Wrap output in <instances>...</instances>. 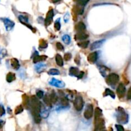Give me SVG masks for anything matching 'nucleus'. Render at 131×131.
Wrapping results in <instances>:
<instances>
[{
	"instance_id": "nucleus-1",
	"label": "nucleus",
	"mask_w": 131,
	"mask_h": 131,
	"mask_svg": "<svg viewBox=\"0 0 131 131\" xmlns=\"http://www.w3.org/2000/svg\"><path fill=\"white\" fill-rule=\"evenodd\" d=\"M29 106L31 107V114L34 118L35 122L36 123H39L41 122V103L38 98L35 95L31 96L29 99Z\"/></svg>"
},
{
	"instance_id": "nucleus-2",
	"label": "nucleus",
	"mask_w": 131,
	"mask_h": 131,
	"mask_svg": "<svg viewBox=\"0 0 131 131\" xmlns=\"http://www.w3.org/2000/svg\"><path fill=\"white\" fill-rule=\"evenodd\" d=\"M118 111L119 113L117 116L118 122L122 123H126L128 122V115L125 113L124 109L122 107H118Z\"/></svg>"
},
{
	"instance_id": "nucleus-3",
	"label": "nucleus",
	"mask_w": 131,
	"mask_h": 131,
	"mask_svg": "<svg viewBox=\"0 0 131 131\" xmlns=\"http://www.w3.org/2000/svg\"><path fill=\"white\" fill-rule=\"evenodd\" d=\"M119 81V76L118 75L114 73L108 75L106 79V83L110 86H114L116 85L117 83Z\"/></svg>"
},
{
	"instance_id": "nucleus-4",
	"label": "nucleus",
	"mask_w": 131,
	"mask_h": 131,
	"mask_svg": "<svg viewBox=\"0 0 131 131\" xmlns=\"http://www.w3.org/2000/svg\"><path fill=\"white\" fill-rule=\"evenodd\" d=\"M74 105L76 111H81L84 106V101L81 96H77L74 102Z\"/></svg>"
},
{
	"instance_id": "nucleus-5",
	"label": "nucleus",
	"mask_w": 131,
	"mask_h": 131,
	"mask_svg": "<svg viewBox=\"0 0 131 131\" xmlns=\"http://www.w3.org/2000/svg\"><path fill=\"white\" fill-rule=\"evenodd\" d=\"M95 131H102L105 129V122L100 117L95 118Z\"/></svg>"
},
{
	"instance_id": "nucleus-6",
	"label": "nucleus",
	"mask_w": 131,
	"mask_h": 131,
	"mask_svg": "<svg viewBox=\"0 0 131 131\" xmlns=\"http://www.w3.org/2000/svg\"><path fill=\"white\" fill-rule=\"evenodd\" d=\"M1 20L3 22L7 31H10L14 28L15 26V23L14 21H11L8 18H1Z\"/></svg>"
},
{
	"instance_id": "nucleus-7",
	"label": "nucleus",
	"mask_w": 131,
	"mask_h": 131,
	"mask_svg": "<svg viewBox=\"0 0 131 131\" xmlns=\"http://www.w3.org/2000/svg\"><path fill=\"white\" fill-rule=\"evenodd\" d=\"M116 92H117V95L120 98H123V97H124L126 92V88L125 85H123V83H121L120 84L118 85L117 90H116Z\"/></svg>"
},
{
	"instance_id": "nucleus-8",
	"label": "nucleus",
	"mask_w": 131,
	"mask_h": 131,
	"mask_svg": "<svg viewBox=\"0 0 131 131\" xmlns=\"http://www.w3.org/2000/svg\"><path fill=\"white\" fill-rule=\"evenodd\" d=\"M93 105L91 104H88L85 109V111L84 113V116L86 119H90L93 116Z\"/></svg>"
},
{
	"instance_id": "nucleus-9",
	"label": "nucleus",
	"mask_w": 131,
	"mask_h": 131,
	"mask_svg": "<svg viewBox=\"0 0 131 131\" xmlns=\"http://www.w3.org/2000/svg\"><path fill=\"white\" fill-rule=\"evenodd\" d=\"M54 17V12L52 9H50L49 11L47 14L46 18L45 20V26H49L52 22V19Z\"/></svg>"
},
{
	"instance_id": "nucleus-10",
	"label": "nucleus",
	"mask_w": 131,
	"mask_h": 131,
	"mask_svg": "<svg viewBox=\"0 0 131 131\" xmlns=\"http://www.w3.org/2000/svg\"><path fill=\"white\" fill-rule=\"evenodd\" d=\"M98 59V53L97 52H93L90 53L88 56V61L90 63H95Z\"/></svg>"
},
{
	"instance_id": "nucleus-11",
	"label": "nucleus",
	"mask_w": 131,
	"mask_h": 131,
	"mask_svg": "<svg viewBox=\"0 0 131 131\" xmlns=\"http://www.w3.org/2000/svg\"><path fill=\"white\" fill-rule=\"evenodd\" d=\"M105 39H102V40H97V41L93 42L91 45V48H90L91 50H95L96 49L100 48V47L102 45V44L105 42Z\"/></svg>"
},
{
	"instance_id": "nucleus-12",
	"label": "nucleus",
	"mask_w": 131,
	"mask_h": 131,
	"mask_svg": "<svg viewBox=\"0 0 131 131\" xmlns=\"http://www.w3.org/2000/svg\"><path fill=\"white\" fill-rule=\"evenodd\" d=\"M88 38V35L86 34V33H85L84 31H83V32H78V33L76 34V35L74 36V38H75V40H85V39Z\"/></svg>"
},
{
	"instance_id": "nucleus-13",
	"label": "nucleus",
	"mask_w": 131,
	"mask_h": 131,
	"mask_svg": "<svg viewBox=\"0 0 131 131\" xmlns=\"http://www.w3.org/2000/svg\"><path fill=\"white\" fill-rule=\"evenodd\" d=\"M49 83H50V85H52V86L59 87V88H63L65 86V83L63 81H58V80L55 79H52Z\"/></svg>"
},
{
	"instance_id": "nucleus-14",
	"label": "nucleus",
	"mask_w": 131,
	"mask_h": 131,
	"mask_svg": "<svg viewBox=\"0 0 131 131\" xmlns=\"http://www.w3.org/2000/svg\"><path fill=\"white\" fill-rule=\"evenodd\" d=\"M75 29L78 32H83L86 30V26L83 22H79L76 25Z\"/></svg>"
},
{
	"instance_id": "nucleus-15",
	"label": "nucleus",
	"mask_w": 131,
	"mask_h": 131,
	"mask_svg": "<svg viewBox=\"0 0 131 131\" xmlns=\"http://www.w3.org/2000/svg\"><path fill=\"white\" fill-rule=\"evenodd\" d=\"M74 14H79V15L83 14V12H84V6L78 4L77 5L74 6Z\"/></svg>"
},
{
	"instance_id": "nucleus-16",
	"label": "nucleus",
	"mask_w": 131,
	"mask_h": 131,
	"mask_svg": "<svg viewBox=\"0 0 131 131\" xmlns=\"http://www.w3.org/2000/svg\"><path fill=\"white\" fill-rule=\"evenodd\" d=\"M47 58V56L45 55H42V56H39L38 55V54H36L34 58H33V63H36L40 62L42 61L45 60Z\"/></svg>"
},
{
	"instance_id": "nucleus-17",
	"label": "nucleus",
	"mask_w": 131,
	"mask_h": 131,
	"mask_svg": "<svg viewBox=\"0 0 131 131\" xmlns=\"http://www.w3.org/2000/svg\"><path fill=\"white\" fill-rule=\"evenodd\" d=\"M10 63L13 69H14L15 70H18L20 68V64H19V61L16 58L11 59Z\"/></svg>"
},
{
	"instance_id": "nucleus-18",
	"label": "nucleus",
	"mask_w": 131,
	"mask_h": 131,
	"mask_svg": "<svg viewBox=\"0 0 131 131\" xmlns=\"http://www.w3.org/2000/svg\"><path fill=\"white\" fill-rule=\"evenodd\" d=\"M99 70H100V74H102V76L105 77L106 76H107V74L109 72L110 70L108 68L106 67H105V66L102 65L99 67Z\"/></svg>"
},
{
	"instance_id": "nucleus-19",
	"label": "nucleus",
	"mask_w": 131,
	"mask_h": 131,
	"mask_svg": "<svg viewBox=\"0 0 131 131\" xmlns=\"http://www.w3.org/2000/svg\"><path fill=\"white\" fill-rule=\"evenodd\" d=\"M23 105L26 109L29 108V98L26 94L23 95Z\"/></svg>"
},
{
	"instance_id": "nucleus-20",
	"label": "nucleus",
	"mask_w": 131,
	"mask_h": 131,
	"mask_svg": "<svg viewBox=\"0 0 131 131\" xmlns=\"http://www.w3.org/2000/svg\"><path fill=\"white\" fill-rule=\"evenodd\" d=\"M79 70L78 68L76 67H71L69 70V74L70 76H75V77H78L79 74Z\"/></svg>"
},
{
	"instance_id": "nucleus-21",
	"label": "nucleus",
	"mask_w": 131,
	"mask_h": 131,
	"mask_svg": "<svg viewBox=\"0 0 131 131\" xmlns=\"http://www.w3.org/2000/svg\"><path fill=\"white\" fill-rule=\"evenodd\" d=\"M6 79L8 83H12L16 80V74L13 72H9L7 75Z\"/></svg>"
},
{
	"instance_id": "nucleus-22",
	"label": "nucleus",
	"mask_w": 131,
	"mask_h": 131,
	"mask_svg": "<svg viewBox=\"0 0 131 131\" xmlns=\"http://www.w3.org/2000/svg\"><path fill=\"white\" fill-rule=\"evenodd\" d=\"M55 60L56 62L57 63V65L60 67H63V60L62 57L61 56L60 54H57L55 56Z\"/></svg>"
},
{
	"instance_id": "nucleus-23",
	"label": "nucleus",
	"mask_w": 131,
	"mask_h": 131,
	"mask_svg": "<svg viewBox=\"0 0 131 131\" xmlns=\"http://www.w3.org/2000/svg\"><path fill=\"white\" fill-rule=\"evenodd\" d=\"M108 95H109V96L112 97L113 98H115V95H114V93H113L110 89L107 88V89H105V91H104V96L105 97V96H108Z\"/></svg>"
},
{
	"instance_id": "nucleus-24",
	"label": "nucleus",
	"mask_w": 131,
	"mask_h": 131,
	"mask_svg": "<svg viewBox=\"0 0 131 131\" xmlns=\"http://www.w3.org/2000/svg\"><path fill=\"white\" fill-rule=\"evenodd\" d=\"M49 98H50L51 100L52 103L54 104L57 102V100H58L57 96H56V93H54V91H52V93H51L50 95H49Z\"/></svg>"
},
{
	"instance_id": "nucleus-25",
	"label": "nucleus",
	"mask_w": 131,
	"mask_h": 131,
	"mask_svg": "<svg viewBox=\"0 0 131 131\" xmlns=\"http://www.w3.org/2000/svg\"><path fill=\"white\" fill-rule=\"evenodd\" d=\"M62 40L63 41L64 43L66 44L67 45H69V44H70L71 42L70 37V36L68 35H65L63 36Z\"/></svg>"
},
{
	"instance_id": "nucleus-26",
	"label": "nucleus",
	"mask_w": 131,
	"mask_h": 131,
	"mask_svg": "<svg viewBox=\"0 0 131 131\" xmlns=\"http://www.w3.org/2000/svg\"><path fill=\"white\" fill-rule=\"evenodd\" d=\"M49 75H51V76H56V75H59L60 74V71L58 69H51L48 71Z\"/></svg>"
},
{
	"instance_id": "nucleus-27",
	"label": "nucleus",
	"mask_w": 131,
	"mask_h": 131,
	"mask_svg": "<svg viewBox=\"0 0 131 131\" xmlns=\"http://www.w3.org/2000/svg\"><path fill=\"white\" fill-rule=\"evenodd\" d=\"M44 101L45 104L47 105V106H49V107H51L52 104V103L51 100L49 95H45V97H44Z\"/></svg>"
},
{
	"instance_id": "nucleus-28",
	"label": "nucleus",
	"mask_w": 131,
	"mask_h": 131,
	"mask_svg": "<svg viewBox=\"0 0 131 131\" xmlns=\"http://www.w3.org/2000/svg\"><path fill=\"white\" fill-rule=\"evenodd\" d=\"M19 20L21 23L24 25H26V24H28V20L26 17L23 16H19Z\"/></svg>"
},
{
	"instance_id": "nucleus-29",
	"label": "nucleus",
	"mask_w": 131,
	"mask_h": 131,
	"mask_svg": "<svg viewBox=\"0 0 131 131\" xmlns=\"http://www.w3.org/2000/svg\"><path fill=\"white\" fill-rule=\"evenodd\" d=\"M89 44H90V42L88 41V40H86V41H83L81 42H79V43H78V45H79L80 47H81V48L86 49V47L88 46Z\"/></svg>"
},
{
	"instance_id": "nucleus-30",
	"label": "nucleus",
	"mask_w": 131,
	"mask_h": 131,
	"mask_svg": "<svg viewBox=\"0 0 131 131\" xmlns=\"http://www.w3.org/2000/svg\"><path fill=\"white\" fill-rule=\"evenodd\" d=\"M102 110L100 109L99 107H97L95 109V118H97L100 117L102 116Z\"/></svg>"
},
{
	"instance_id": "nucleus-31",
	"label": "nucleus",
	"mask_w": 131,
	"mask_h": 131,
	"mask_svg": "<svg viewBox=\"0 0 131 131\" xmlns=\"http://www.w3.org/2000/svg\"><path fill=\"white\" fill-rule=\"evenodd\" d=\"M23 110H24V108H23V105H18L17 107L15 109V114H19L20 113L23 112Z\"/></svg>"
},
{
	"instance_id": "nucleus-32",
	"label": "nucleus",
	"mask_w": 131,
	"mask_h": 131,
	"mask_svg": "<svg viewBox=\"0 0 131 131\" xmlns=\"http://www.w3.org/2000/svg\"><path fill=\"white\" fill-rule=\"evenodd\" d=\"M61 103L63 106H68L69 105V101L66 97H62L61 99Z\"/></svg>"
},
{
	"instance_id": "nucleus-33",
	"label": "nucleus",
	"mask_w": 131,
	"mask_h": 131,
	"mask_svg": "<svg viewBox=\"0 0 131 131\" xmlns=\"http://www.w3.org/2000/svg\"><path fill=\"white\" fill-rule=\"evenodd\" d=\"M47 47V43L45 40L41 39L40 40V45H39V47L40 49H45Z\"/></svg>"
},
{
	"instance_id": "nucleus-34",
	"label": "nucleus",
	"mask_w": 131,
	"mask_h": 131,
	"mask_svg": "<svg viewBox=\"0 0 131 131\" xmlns=\"http://www.w3.org/2000/svg\"><path fill=\"white\" fill-rule=\"evenodd\" d=\"M74 1H76L79 5H83L85 7L86 4L88 3L89 0H74Z\"/></svg>"
},
{
	"instance_id": "nucleus-35",
	"label": "nucleus",
	"mask_w": 131,
	"mask_h": 131,
	"mask_svg": "<svg viewBox=\"0 0 131 131\" xmlns=\"http://www.w3.org/2000/svg\"><path fill=\"white\" fill-rule=\"evenodd\" d=\"M61 28V24L59 22V20H58L57 21H56L55 23H54V28H55L56 31H59L60 29Z\"/></svg>"
},
{
	"instance_id": "nucleus-36",
	"label": "nucleus",
	"mask_w": 131,
	"mask_h": 131,
	"mask_svg": "<svg viewBox=\"0 0 131 131\" xmlns=\"http://www.w3.org/2000/svg\"><path fill=\"white\" fill-rule=\"evenodd\" d=\"M5 114V109L3 105H0V117H1Z\"/></svg>"
},
{
	"instance_id": "nucleus-37",
	"label": "nucleus",
	"mask_w": 131,
	"mask_h": 131,
	"mask_svg": "<svg viewBox=\"0 0 131 131\" xmlns=\"http://www.w3.org/2000/svg\"><path fill=\"white\" fill-rule=\"evenodd\" d=\"M56 48H57L58 50L59 51H63L64 50V47L63 46V45L60 42H57L56 44Z\"/></svg>"
},
{
	"instance_id": "nucleus-38",
	"label": "nucleus",
	"mask_w": 131,
	"mask_h": 131,
	"mask_svg": "<svg viewBox=\"0 0 131 131\" xmlns=\"http://www.w3.org/2000/svg\"><path fill=\"white\" fill-rule=\"evenodd\" d=\"M7 55V52L5 49H3L0 51V59H2Z\"/></svg>"
},
{
	"instance_id": "nucleus-39",
	"label": "nucleus",
	"mask_w": 131,
	"mask_h": 131,
	"mask_svg": "<svg viewBox=\"0 0 131 131\" xmlns=\"http://www.w3.org/2000/svg\"><path fill=\"white\" fill-rule=\"evenodd\" d=\"M36 96L38 97L39 98H43L44 97V92L41 90H39L36 92Z\"/></svg>"
},
{
	"instance_id": "nucleus-40",
	"label": "nucleus",
	"mask_w": 131,
	"mask_h": 131,
	"mask_svg": "<svg viewBox=\"0 0 131 131\" xmlns=\"http://www.w3.org/2000/svg\"><path fill=\"white\" fill-rule=\"evenodd\" d=\"M71 58H72V55L70 53H66L64 56V58L66 61H69L71 59Z\"/></svg>"
},
{
	"instance_id": "nucleus-41",
	"label": "nucleus",
	"mask_w": 131,
	"mask_h": 131,
	"mask_svg": "<svg viewBox=\"0 0 131 131\" xmlns=\"http://www.w3.org/2000/svg\"><path fill=\"white\" fill-rule=\"evenodd\" d=\"M115 127H116V129H117V131H124V129H123V127L122 125H116Z\"/></svg>"
},
{
	"instance_id": "nucleus-42",
	"label": "nucleus",
	"mask_w": 131,
	"mask_h": 131,
	"mask_svg": "<svg viewBox=\"0 0 131 131\" xmlns=\"http://www.w3.org/2000/svg\"><path fill=\"white\" fill-rule=\"evenodd\" d=\"M127 98L128 100H130L131 99V86L130 87V88L128 90L127 92Z\"/></svg>"
},
{
	"instance_id": "nucleus-43",
	"label": "nucleus",
	"mask_w": 131,
	"mask_h": 131,
	"mask_svg": "<svg viewBox=\"0 0 131 131\" xmlns=\"http://www.w3.org/2000/svg\"><path fill=\"white\" fill-rule=\"evenodd\" d=\"M75 62L77 64H78V65H79L80 64V58L79 56H76V57L75 58Z\"/></svg>"
},
{
	"instance_id": "nucleus-44",
	"label": "nucleus",
	"mask_w": 131,
	"mask_h": 131,
	"mask_svg": "<svg viewBox=\"0 0 131 131\" xmlns=\"http://www.w3.org/2000/svg\"><path fill=\"white\" fill-rule=\"evenodd\" d=\"M84 74H85L84 72H80L79 74V75H78V76L77 78H78V79H81V78L83 77V76H84Z\"/></svg>"
},
{
	"instance_id": "nucleus-45",
	"label": "nucleus",
	"mask_w": 131,
	"mask_h": 131,
	"mask_svg": "<svg viewBox=\"0 0 131 131\" xmlns=\"http://www.w3.org/2000/svg\"><path fill=\"white\" fill-rule=\"evenodd\" d=\"M68 18H69V14H67V17H66V16H65V17H64V21L65 22V23H67L68 21H69V19Z\"/></svg>"
},
{
	"instance_id": "nucleus-46",
	"label": "nucleus",
	"mask_w": 131,
	"mask_h": 131,
	"mask_svg": "<svg viewBox=\"0 0 131 131\" xmlns=\"http://www.w3.org/2000/svg\"><path fill=\"white\" fill-rule=\"evenodd\" d=\"M4 124V122L3 120H0V129H1L3 125Z\"/></svg>"
},
{
	"instance_id": "nucleus-47",
	"label": "nucleus",
	"mask_w": 131,
	"mask_h": 131,
	"mask_svg": "<svg viewBox=\"0 0 131 131\" xmlns=\"http://www.w3.org/2000/svg\"><path fill=\"white\" fill-rule=\"evenodd\" d=\"M60 0H51V1L53 3H57V2L60 1Z\"/></svg>"
}]
</instances>
